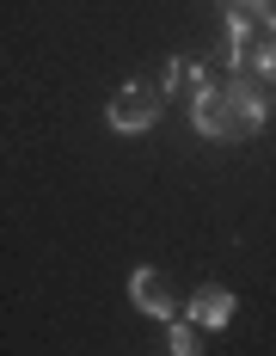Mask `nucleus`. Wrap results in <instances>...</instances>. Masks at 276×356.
I'll return each mask as SVG.
<instances>
[{
    "mask_svg": "<svg viewBox=\"0 0 276 356\" xmlns=\"http://www.w3.org/2000/svg\"><path fill=\"white\" fill-rule=\"evenodd\" d=\"M264 117H270V99L258 92V74H227L221 86H203L190 99V123L209 142H245L264 129Z\"/></svg>",
    "mask_w": 276,
    "mask_h": 356,
    "instance_id": "f257e3e1",
    "label": "nucleus"
},
{
    "mask_svg": "<svg viewBox=\"0 0 276 356\" xmlns=\"http://www.w3.org/2000/svg\"><path fill=\"white\" fill-rule=\"evenodd\" d=\"M160 111H166V86H154V80H123V86L111 92V105H104V123H111L117 136H147V129L160 123Z\"/></svg>",
    "mask_w": 276,
    "mask_h": 356,
    "instance_id": "f03ea898",
    "label": "nucleus"
},
{
    "mask_svg": "<svg viewBox=\"0 0 276 356\" xmlns=\"http://www.w3.org/2000/svg\"><path fill=\"white\" fill-rule=\"evenodd\" d=\"M129 301H136L147 320H178V301H172V289H166V277L154 270V264H141V270H129Z\"/></svg>",
    "mask_w": 276,
    "mask_h": 356,
    "instance_id": "7ed1b4c3",
    "label": "nucleus"
},
{
    "mask_svg": "<svg viewBox=\"0 0 276 356\" xmlns=\"http://www.w3.org/2000/svg\"><path fill=\"white\" fill-rule=\"evenodd\" d=\"M234 289H221V283H203L197 295H190V307H184V320L190 325H203V332H221V325L234 320Z\"/></svg>",
    "mask_w": 276,
    "mask_h": 356,
    "instance_id": "20e7f679",
    "label": "nucleus"
},
{
    "mask_svg": "<svg viewBox=\"0 0 276 356\" xmlns=\"http://www.w3.org/2000/svg\"><path fill=\"white\" fill-rule=\"evenodd\" d=\"M160 86H166V92H184V99H197V92L209 86V68H197L190 56H178L172 68H166V80H160Z\"/></svg>",
    "mask_w": 276,
    "mask_h": 356,
    "instance_id": "39448f33",
    "label": "nucleus"
},
{
    "mask_svg": "<svg viewBox=\"0 0 276 356\" xmlns=\"http://www.w3.org/2000/svg\"><path fill=\"white\" fill-rule=\"evenodd\" d=\"M166 356H203V325L166 320Z\"/></svg>",
    "mask_w": 276,
    "mask_h": 356,
    "instance_id": "423d86ee",
    "label": "nucleus"
},
{
    "mask_svg": "<svg viewBox=\"0 0 276 356\" xmlns=\"http://www.w3.org/2000/svg\"><path fill=\"white\" fill-rule=\"evenodd\" d=\"M252 74L276 86V31H264V37H258V49H252Z\"/></svg>",
    "mask_w": 276,
    "mask_h": 356,
    "instance_id": "0eeeda50",
    "label": "nucleus"
},
{
    "mask_svg": "<svg viewBox=\"0 0 276 356\" xmlns=\"http://www.w3.org/2000/svg\"><path fill=\"white\" fill-rule=\"evenodd\" d=\"M245 13H252L264 31H276V0H245Z\"/></svg>",
    "mask_w": 276,
    "mask_h": 356,
    "instance_id": "6e6552de",
    "label": "nucleus"
}]
</instances>
